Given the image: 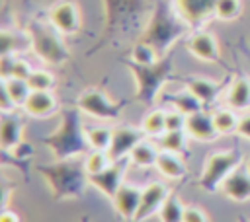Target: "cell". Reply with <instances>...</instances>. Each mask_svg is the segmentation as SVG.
<instances>
[{
	"instance_id": "cell-32",
	"label": "cell",
	"mask_w": 250,
	"mask_h": 222,
	"mask_svg": "<svg viewBox=\"0 0 250 222\" xmlns=\"http://www.w3.org/2000/svg\"><path fill=\"white\" fill-rule=\"evenodd\" d=\"M242 2L240 0H215V18L223 21H232L240 16Z\"/></svg>"
},
{
	"instance_id": "cell-4",
	"label": "cell",
	"mask_w": 250,
	"mask_h": 222,
	"mask_svg": "<svg viewBox=\"0 0 250 222\" xmlns=\"http://www.w3.org/2000/svg\"><path fill=\"white\" fill-rule=\"evenodd\" d=\"M131 68L137 76L139 82V99H146L150 101L156 93V90L160 88V84L166 80L168 72H170V64L168 62H156L152 66H139L135 62H131Z\"/></svg>"
},
{
	"instance_id": "cell-35",
	"label": "cell",
	"mask_w": 250,
	"mask_h": 222,
	"mask_svg": "<svg viewBox=\"0 0 250 222\" xmlns=\"http://www.w3.org/2000/svg\"><path fill=\"white\" fill-rule=\"evenodd\" d=\"M31 72H33V68L29 66V62L23 60V58H20V56H16V62H14V68H12V76H10V78H21V80H27Z\"/></svg>"
},
{
	"instance_id": "cell-31",
	"label": "cell",
	"mask_w": 250,
	"mask_h": 222,
	"mask_svg": "<svg viewBox=\"0 0 250 222\" xmlns=\"http://www.w3.org/2000/svg\"><path fill=\"white\" fill-rule=\"evenodd\" d=\"M109 166H111V158H109L107 150H92L90 148V152L84 158V169L88 171V175L100 173Z\"/></svg>"
},
{
	"instance_id": "cell-30",
	"label": "cell",
	"mask_w": 250,
	"mask_h": 222,
	"mask_svg": "<svg viewBox=\"0 0 250 222\" xmlns=\"http://www.w3.org/2000/svg\"><path fill=\"white\" fill-rule=\"evenodd\" d=\"M184 210L186 206L180 203V199L174 193H170L158 212L160 222H184Z\"/></svg>"
},
{
	"instance_id": "cell-25",
	"label": "cell",
	"mask_w": 250,
	"mask_h": 222,
	"mask_svg": "<svg viewBox=\"0 0 250 222\" xmlns=\"http://www.w3.org/2000/svg\"><path fill=\"white\" fill-rule=\"evenodd\" d=\"M2 90L10 95V99L14 101L16 107H23V103L27 101V97L31 93V88H29L27 80H21V78H6V80H2Z\"/></svg>"
},
{
	"instance_id": "cell-14",
	"label": "cell",
	"mask_w": 250,
	"mask_h": 222,
	"mask_svg": "<svg viewBox=\"0 0 250 222\" xmlns=\"http://www.w3.org/2000/svg\"><path fill=\"white\" fill-rule=\"evenodd\" d=\"M186 132L189 134V138L197 140V142H213L217 140L219 132L215 129L213 123V113L207 111H197L188 115V125H186Z\"/></svg>"
},
{
	"instance_id": "cell-27",
	"label": "cell",
	"mask_w": 250,
	"mask_h": 222,
	"mask_svg": "<svg viewBox=\"0 0 250 222\" xmlns=\"http://www.w3.org/2000/svg\"><path fill=\"white\" fill-rule=\"evenodd\" d=\"M168 101L172 103V107L180 109V111L186 113V115H191V113H197V111L203 109V103H201L188 88L182 90V92H178V93L168 95Z\"/></svg>"
},
{
	"instance_id": "cell-6",
	"label": "cell",
	"mask_w": 250,
	"mask_h": 222,
	"mask_svg": "<svg viewBox=\"0 0 250 222\" xmlns=\"http://www.w3.org/2000/svg\"><path fill=\"white\" fill-rule=\"evenodd\" d=\"M49 23L59 35H72L80 29V10L74 2L62 0L49 10Z\"/></svg>"
},
{
	"instance_id": "cell-1",
	"label": "cell",
	"mask_w": 250,
	"mask_h": 222,
	"mask_svg": "<svg viewBox=\"0 0 250 222\" xmlns=\"http://www.w3.org/2000/svg\"><path fill=\"white\" fill-rule=\"evenodd\" d=\"M39 175L45 179L51 197L55 201H72L84 197L90 177L84 166H76L70 160H57L55 164H39Z\"/></svg>"
},
{
	"instance_id": "cell-2",
	"label": "cell",
	"mask_w": 250,
	"mask_h": 222,
	"mask_svg": "<svg viewBox=\"0 0 250 222\" xmlns=\"http://www.w3.org/2000/svg\"><path fill=\"white\" fill-rule=\"evenodd\" d=\"M45 144L53 150L57 160H70L78 154H84L90 146L86 140V132L80 127L78 113L76 111L66 113L62 125L57 129V132L45 138Z\"/></svg>"
},
{
	"instance_id": "cell-38",
	"label": "cell",
	"mask_w": 250,
	"mask_h": 222,
	"mask_svg": "<svg viewBox=\"0 0 250 222\" xmlns=\"http://www.w3.org/2000/svg\"><path fill=\"white\" fill-rule=\"evenodd\" d=\"M0 222H21V218H20V214L16 212V210H10L8 206L2 210V214H0Z\"/></svg>"
},
{
	"instance_id": "cell-18",
	"label": "cell",
	"mask_w": 250,
	"mask_h": 222,
	"mask_svg": "<svg viewBox=\"0 0 250 222\" xmlns=\"http://www.w3.org/2000/svg\"><path fill=\"white\" fill-rule=\"evenodd\" d=\"M186 88L203 103V105H211L217 101L219 93H221V84L209 80V78H199V76H191L186 80Z\"/></svg>"
},
{
	"instance_id": "cell-41",
	"label": "cell",
	"mask_w": 250,
	"mask_h": 222,
	"mask_svg": "<svg viewBox=\"0 0 250 222\" xmlns=\"http://www.w3.org/2000/svg\"><path fill=\"white\" fill-rule=\"evenodd\" d=\"M248 169H250V160H248Z\"/></svg>"
},
{
	"instance_id": "cell-9",
	"label": "cell",
	"mask_w": 250,
	"mask_h": 222,
	"mask_svg": "<svg viewBox=\"0 0 250 222\" xmlns=\"http://www.w3.org/2000/svg\"><path fill=\"white\" fill-rule=\"evenodd\" d=\"M145 132L141 129L123 125L113 129V138H111V146L107 150L111 162H119V160H127L129 154L133 152V148L143 140Z\"/></svg>"
},
{
	"instance_id": "cell-24",
	"label": "cell",
	"mask_w": 250,
	"mask_h": 222,
	"mask_svg": "<svg viewBox=\"0 0 250 222\" xmlns=\"http://www.w3.org/2000/svg\"><path fill=\"white\" fill-rule=\"evenodd\" d=\"M238 111L230 109V107H221L213 111V123L219 134H232L238 129Z\"/></svg>"
},
{
	"instance_id": "cell-39",
	"label": "cell",
	"mask_w": 250,
	"mask_h": 222,
	"mask_svg": "<svg viewBox=\"0 0 250 222\" xmlns=\"http://www.w3.org/2000/svg\"><path fill=\"white\" fill-rule=\"evenodd\" d=\"M236 222H250V220H248L244 214H238V220H236Z\"/></svg>"
},
{
	"instance_id": "cell-29",
	"label": "cell",
	"mask_w": 250,
	"mask_h": 222,
	"mask_svg": "<svg viewBox=\"0 0 250 222\" xmlns=\"http://www.w3.org/2000/svg\"><path fill=\"white\" fill-rule=\"evenodd\" d=\"M84 132H86L88 146L92 150H109L111 138H113V129H107V127H90Z\"/></svg>"
},
{
	"instance_id": "cell-19",
	"label": "cell",
	"mask_w": 250,
	"mask_h": 222,
	"mask_svg": "<svg viewBox=\"0 0 250 222\" xmlns=\"http://www.w3.org/2000/svg\"><path fill=\"white\" fill-rule=\"evenodd\" d=\"M180 12L189 23L197 25L215 16V0H180Z\"/></svg>"
},
{
	"instance_id": "cell-17",
	"label": "cell",
	"mask_w": 250,
	"mask_h": 222,
	"mask_svg": "<svg viewBox=\"0 0 250 222\" xmlns=\"http://www.w3.org/2000/svg\"><path fill=\"white\" fill-rule=\"evenodd\" d=\"M225 103L234 111H250V78H234L225 90Z\"/></svg>"
},
{
	"instance_id": "cell-3",
	"label": "cell",
	"mask_w": 250,
	"mask_h": 222,
	"mask_svg": "<svg viewBox=\"0 0 250 222\" xmlns=\"http://www.w3.org/2000/svg\"><path fill=\"white\" fill-rule=\"evenodd\" d=\"M244 156L240 150H221V152H213L199 175V187L207 193H217L223 185V181L236 169L240 167Z\"/></svg>"
},
{
	"instance_id": "cell-22",
	"label": "cell",
	"mask_w": 250,
	"mask_h": 222,
	"mask_svg": "<svg viewBox=\"0 0 250 222\" xmlns=\"http://www.w3.org/2000/svg\"><path fill=\"white\" fill-rule=\"evenodd\" d=\"M29 47H33L31 33L10 31V29H4V31H2V55H4V53L18 55V53H21V51H27Z\"/></svg>"
},
{
	"instance_id": "cell-37",
	"label": "cell",
	"mask_w": 250,
	"mask_h": 222,
	"mask_svg": "<svg viewBox=\"0 0 250 222\" xmlns=\"http://www.w3.org/2000/svg\"><path fill=\"white\" fill-rule=\"evenodd\" d=\"M236 134L244 140H250V111H244L238 119V129H236Z\"/></svg>"
},
{
	"instance_id": "cell-20",
	"label": "cell",
	"mask_w": 250,
	"mask_h": 222,
	"mask_svg": "<svg viewBox=\"0 0 250 222\" xmlns=\"http://www.w3.org/2000/svg\"><path fill=\"white\" fill-rule=\"evenodd\" d=\"M154 167L168 179H182L186 175V164H184L182 156L176 152H170V150H160Z\"/></svg>"
},
{
	"instance_id": "cell-5",
	"label": "cell",
	"mask_w": 250,
	"mask_h": 222,
	"mask_svg": "<svg viewBox=\"0 0 250 222\" xmlns=\"http://www.w3.org/2000/svg\"><path fill=\"white\" fill-rule=\"evenodd\" d=\"M76 105L80 111L96 119H117L121 113V107L115 105L102 90H86L78 97Z\"/></svg>"
},
{
	"instance_id": "cell-34",
	"label": "cell",
	"mask_w": 250,
	"mask_h": 222,
	"mask_svg": "<svg viewBox=\"0 0 250 222\" xmlns=\"http://www.w3.org/2000/svg\"><path fill=\"white\" fill-rule=\"evenodd\" d=\"M186 125H188L186 113H182L176 107L166 111V130H186Z\"/></svg>"
},
{
	"instance_id": "cell-21",
	"label": "cell",
	"mask_w": 250,
	"mask_h": 222,
	"mask_svg": "<svg viewBox=\"0 0 250 222\" xmlns=\"http://www.w3.org/2000/svg\"><path fill=\"white\" fill-rule=\"evenodd\" d=\"M158 154H160V148H156L152 142L143 138L133 148V152L129 154V162L135 164L137 167H154L156 160H158Z\"/></svg>"
},
{
	"instance_id": "cell-33",
	"label": "cell",
	"mask_w": 250,
	"mask_h": 222,
	"mask_svg": "<svg viewBox=\"0 0 250 222\" xmlns=\"http://www.w3.org/2000/svg\"><path fill=\"white\" fill-rule=\"evenodd\" d=\"M27 84L31 88V92H47L55 88V76L49 70H41V68H33V72L27 78Z\"/></svg>"
},
{
	"instance_id": "cell-16",
	"label": "cell",
	"mask_w": 250,
	"mask_h": 222,
	"mask_svg": "<svg viewBox=\"0 0 250 222\" xmlns=\"http://www.w3.org/2000/svg\"><path fill=\"white\" fill-rule=\"evenodd\" d=\"M21 109L29 117L47 119V117H53L55 111H57V97H55L53 90H47V92H31Z\"/></svg>"
},
{
	"instance_id": "cell-12",
	"label": "cell",
	"mask_w": 250,
	"mask_h": 222,
	"mask_svg": "<svg viewBox=\"0 0 250 222\" xmlns=\"http://www.w3.org/2000/svg\"><path fill=\"white\" fill-rule=\"evenodd\" d=\"M141 197H143V189L141 187L131 185V183H123L119 187V191L113 195L111 204H113L115 212L123 220L131 222L135 212H137V208H139V204H141Z\"/></svg>"
},
{
	"instance_id": "cell-8",
	"label": "cell",
	"mask_w": 250,
	"mask_h": 222,
	"mask_svg": "<svg viewBox=\"0 0 250 222\" xmlns=\"http://www.w3.org/2000/svg\"><path fill=\"white\" fill-rule=\"evenodd\" d=\"M31 39H33V51L51 64H57L61 60L66 58V49L64 45L49 31H45L43 27H33L31 31Z\"/></svg>"
},
{
	"instance_id": "cell-28",
	"label": "cell",
	"mask_w": 250,
	"mask_h": 222,
	"mask_svg": "<svg viewBox=\"0 0 250 222\" xmlns=\"http://www.w3.org/2000/svg\"><path fill=\"white\" fill-rule=\"evenodd\" d=\"M188 138H189V134L186 130H166L158 138V148L170 150L176 154H184L188 150Z\"/></svg>"
},
{
	"instance_id": "cell-13",
	"label": "cell",
	"mask_w": 250,
	"mask_h": 222,
	"mask_svg": "<svg viewBox=\"0 0 250 222\" xmlns=\"http://www.w3.org/2000/svg\"><path fill=\"white\" fill-rule=\"evenodd\" d=\"M23 119L20 115H16V111L12 113H2L0 119V146L2 152H12L16 148H20L21 144V136H23Z\"/></svg>"
},
{
	"instance_id": "cell-36",
	"label": "cell",
	"mask_w": 250,
	"mask_h": 222,
	"mask_svg": "<svg viewBox=\"0 0 250 222\" xmlns=\"http://www.w3.org/2000/svg\"><path fill=\"white\" fill-rule=\"evenodd\" d=\"M184 222H209L207 212L199 206H186L184 210Z\"/></svg>"
},
{
	"instance_id": "cell-23",
	"label": "cell",
	"mask_w": 250,
	"mask_h": 222,
	"mask_svg": "<svg viewBox=\"0 0 250 222\" xmlns=\"http://www.w3.org/2000/svg\"><path fill=\"white\" fill-rule=\"evenodd\" d=\"M141 130L145 132V136L160 138L166 132V111L164 109H150L141 121Z\"/></svg>"
},
{
	"instance_id": "cell-15",
	"label": "cell",
	"mask_w": 250,
	"mask_h": 222,
	"mask_svg": "<svg viewBox=\"0 0 250 222\" xmlns=\"http://www.w3.org/2000/svg\"><path fill=\"white\" fill-rule=\"evenodd\" d=\"M221 191L232 203L250 201V169L236 167L221 185Z\"/></svg>"
},
{
	"instance_id": "cell-7",
	"label": "cell",
	"mask_w": 250,
	"mask_h": 222,
	"mask_svg": "<svg viewBox=\"0 0 250 222\" xmlns=\"http://www.w3.org/2000/svg\"><path fill=\"white\" fill-rule=\"evenodd\" d=\"M170 195V189L160 183V181H154V183H148L145 189H143V197H141V204L133 216L131 222H146L150 216L158 214L164 201L168 199Z\"/></svg>"
},
{
	"instance_id": "cell-11",
	"label": "cell",
	"mask_w": 250,
	"mask_h": 222,
	"mask_svg": "<svg viewBox=\"0 0 250 222\" xmlns=\"http://www.w3.org/2000/svg\"><path fill=\"white\" fill-rule=\"evenodd\" d=\"M188 51L201 62H219L221 58V51H219V43L215 35L203 29L195 31L188 39Z\"/></svg>"
},
{
	"instance_id": "cell-26",
	"label": "cell",
	"mask_w": 250,
	"mask_h": 222,
	"mask_svg": "<svg viewBox=\"0 0 250 222\" xmlns=\"http://www.w3.org/2000/svg\"><path fill=\"white\" fill-rule=\"evenodd\" d=\"M160 60V53L158 49L148 43V41H139L133 49H131V62L139 64V66H152Z\"/></svg>"
},
{
	"instance_id": "cell-40",
	"label": "cell",
	"mask_w": 250,
	"mask_h": 222,
	"mask_svg": "<svg viewBox=\"0 0 250 222\" xmlns=\"http://www.w3.org/2000/svg\"><path fill=\"white\" fill-rule=\"evenodd\" d=\"M80 222H90V216H88V214H84V216L80 218Z\"/></svg>"
},
{
	"instance_id": "cell-10",
	"label": "cell",
	"mask_w": 250,
	"mask_h": 222,
	"mask_svg": "<svg viewBox=\"0 0 250 222\" xmlns=\"http://www.w3.org/2000/svg\"><path fill=\"white\" fill-rule=\"evenodd\" d=\"M127 167V160H119V162H111L109 167H105L100 173H92L90 177V185H94L102 195H105L109 201L113 199V195L119 191V187L123 185V173Z\"/></svg>"
}]
</instances>
